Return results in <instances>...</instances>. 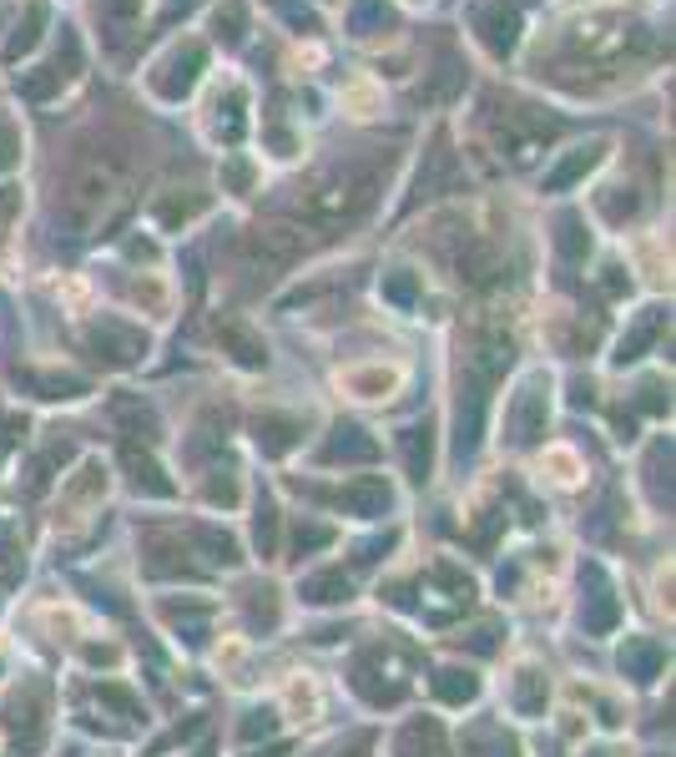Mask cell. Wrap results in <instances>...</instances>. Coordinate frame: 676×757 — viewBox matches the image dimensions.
I'll use <instances>...</instances> for the list:
<instances>
[{
  "label": "cell",
  "mask_w": 676,
  "mask_h": 757,
  "mask_svg": "<svg viewBox=\"0 0 676 757\" xmlns=\"http://www.w3.org/2000/svg\"><path fill=\"white\" fill-rule=\"evenodd\" d=\"M404 384V369L394 364H359L349 374H338V389H349V399H389V389Z\"/></svg>",
  "instance_id": "1"
}]
</instances>
